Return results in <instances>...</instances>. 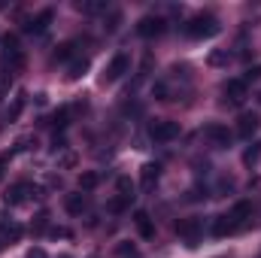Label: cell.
<instances>
[{"mask_svg":"<svg viewBox=\"0 0 261 258\" xmlns=\"http://www.w3.org/2000/svg\"><path fill=\"white\" fill-rule=\"evenodd\" d=\"M164 31H167V21H164L161 15H143V18L137 21V34H140V37H146V40L161 37Z\"/></svg>","mask_w":261,"mask_h":258,"instance_id":"cell-4","label":"cell"},{"mask_svg":"<svg viewBox=\"0 0 261 258\" xmlns=\"http://www.w3.org/2000/svg\"><path fill=\"white\" fill-rule=\"evenodd\" d=\"M158 176H161V167H158L155 161H149V164H143V167H140V186H143L146 192H149V189H155Z\"/></svg>","mask_w":261,"mask_h":258,"instance_id":"cell-10","label":"cell"},{"mask_svg":"<svg viewBox=\"0 0 261 258\" xmlns=\"http://www.w3.org/2000/svg\"><path fill=\"white\" fill-rule=\"evenodd\" d=\"M200 231H203L200 219H182V222H176V234H179V237H186V240H189V246H195L197 240H200Z\"/></svg>","mask_w":261,"mask_h":258,"instance_id":"cell-6","label":"cell"},{"mask_svg":"<svg viewBox=\"0 0 261 258\" xmlns=\"http://www.w3.org/2000/svg\"><path fill=\"white\" fill-rule=\"evenodd\" d=\"M52 18H55V12H52V9H43L40 15H34V18L24 21V31H28V34H43V31L52 24Z\"/></svg>","mask_w":261,"mask_h":258,"instance_id":"cell-8","label":"cell"},{"mask_svg":"<svg viewBox=\"0 0 261 258\" xmlns=\"http://www.w3.org/2000/svg\"><path fill=\"white\" fill-rule=\"evenodd\" d=\"M258 100H261V94H258Z\"/></svg>","mask_w":261,"mask_h":258,"instance_id":"cell-37","label":"cell"},{"mask_svg":"<svg viewBox=\"0 0 261 258\" xmlns=\"http://www.w3.org/2000/svg\"><path fill=\"white\" fill-rule=\"evenodd\" d=\"M128 203H130V197L119 194V197H113V200L107 203V210H110V213H122V210H128Z\"/></svg>","mask_w":261,"mask_h":258,"instance_id":"cell-22","label":"cell"},{"mask_svg":"<svg viewBox=\"0 0 261 258\" xmlns=\"http://www.w3.org/2000/svg\"><path fill=\"white\" fill-rule=\"evenodd\" d=\"M9 85H12V73L0 67V100H3L6 94H9Z\"/></svg>","mask_w":261,"mask_h":258,"instance_id":"cell-23","label":"cell"},{"mask_svg":"<svg viewBox=\"0 0 261 258\" xmlns=\"http://www.w3.org/2000/svg\"><path fill=\"white\" fill-rule=\"evenodd\" d=\"M3 246H6V240H3V237H0V252H3Z\"/></svg>","mask_w":261,"mask_h":258,"instance_id":"cell-35","label":"cell"},{"mask_svg":"<svg viewBox=\"0 0 261 258\" xmlns=\"http://www.w3.org/2000/svg\"><path fill=\"white\" fill-rule=\"evenodd\" d=\"M64 210L70 216H82V210H85V194L82 192H73L64 197Z\"/></svg>","mask_w":261,"mask_h":258,"instance_id":"cell-14","label":"cell"},{"mask_svg":"<svg viewBox=\"0 0 261 258\" xmlns=\"http://www.w3.org/2000/svg\"><path fill=\"white\" fill-rule=\"evenodd\" d=\"M100 186V173H94V170H82L79 173V189L82 192H91V189H97Z\"/></svg>","mask_w":261,"mask_h":258,"instance_id":"cell-16","label":"cell"},{"mask_svg":"<svg viewBox=\"0 0 261 258\" xmlns=\"http://www.w3.org/2000/svg\"><path fill=\"white\" fill-rule=\"evenodd\" d=\"M85 73H88V58H76L73 64L67 67V79H73V82H76V79H82Z\"/></svg>","mask_w":261,"mask_h":258,"instance_id":"cell-17","label":"cell"},{"mask_svg":"<svg viewBox=\"0 0 261 258\" xmlns=\"http://www.w3.org/2000/svg\"><path fill=\"white\" fill-rule=\"evenodd\" d=\"M116 252H119V258H137V246H130V243H119Z\"/></svg>","mask_w":261,"mask_h":258,"instance_id":"cell-27","label":"cell"},{"mask_svg":"<svg viewBox=\"0 0 261 258\" xmlns=\"http://www.w3.org/2000/svg\"><path fill=\"white\" fill-rule=\"evenodd\" d=\"M76 9H79V12L94 15V12H103V9H107V3H103V0H79V3H76Z\"/></svg>","mask_w":261,"mask_h":258,"instance_id":"cell-18","label":"cell"},{"mask_svg":"<svg viewBox=\"0 0 261 258\" xmlns=\"http://www.w3.org/2000/svg\"><path fill=\"white\" fill-rule=\"evenodd\" d=\"M28 258H49V255H46L43 249H31V252H28Z\"/></svg>","mask_w":261,"mask_h":258,"instance_id":"cell-34","label":"cell"},{"mask_svg":"<svg viewBox=\"0 0 261 258\" xmlns=\"http://www.w3.org/2000/svg\"><path fill=\"white\" fill-rule=\"evenodd\" d=\"M46 225H49V213L43 210V213H37V219H34V231L40 234V231H46Z\"/></svg>","mask_w":261,"mask_h":258,"instance_id":"cell-28","label":"cell"},{"mask_svg":"<svg viewBox=\"0 0 261 258\" xmlns=\"http://www.w3.org/2000/svg\"><path fill=\"white\" fill-rule=\"evenodd\" d=\"M186 37L189 40H210V37H216L222 28H219V18L216 15H206V12H200V15H195V18H189L186 21Z\"/></svg>","mask_w":261,"mask_h":258,"instance_id":"cell-1","label":"cell"},{"mask_svg":"<svg viewBox=\"0 0 261 258\" xmlns=\"http://www.w3.org/2000/svg\"><path fill=\"white\" fill-rule=\"evenodd\" d=\"M61 258H70V255H61Z\"/></svg>","mask_w":261,"mask_h":258,"instance_id":"cell-36","label":"cell"},{"mask_svg":"<svg viewBox=\"0 0 261 258\" xmlns=\"http://www.w3.org/2000/svg\"><path fill=\"white\" fill-rule=\"evenodd\" d=\"M261 158V146H252V149H249V152H246V155H243V161H246V164H249V167H252V164H255V161H258Z\"/></svg>","mask_w":261,"mask_h":258,"instance_id":"cell-29","label":"cell"},{"mask_svg":"<svg viewBox=\"0 0 261 258\" xmlns=\"http://www.w3.org/2000/svg\"><path fill=\"white\" fill-rule=\"evenodd\" d=\"M73 52H76V40H67V43H61L58 49H55V61H67V58H73Z\"/></svg>","mask_w":261,"mask_h":258,"instance_id":"cell-19","label":"cell"},{"mask_svg":"<svg viewBox=\"0 0 261 258\" xmlns=\"http://www.w3.org/2000/svg\"><path fill=\"white\" fill-rule=\"evenodd\" d=\"M134 225H137V231H140L143 240H152L155 237V225H152V216L146 210H137L134 213Z\"/></svg>","mask_w":261,"mask_h":258,"instance_id":"cell-9","label":"cell"},{"mask_svg":"<svg viewBox=\"0 0 261 258\" xmlns=\"http://www.w3.org/2000/svg\"><path fill=\"white\" fill-rule=\"evenodd\" d=\"M222 94H225V100H231V104H243V100H246V82H243V79H228V82L222 85Z\"/></svg>","mask_w":261,"mask_h":258,"instance_id":"cell-7","label":"cell"},{"mask_svg":"<svg viewBox=\"0 0 261 258\" xmlns=\"http://www.w3.org/2000/svg\"><path fill=\"white\" fill-rule=\"evenodd\" d=\"M58 164H61V167H73V164H76V155H73V152H64Z\"/></svg>","mask_w":261,"mask_h":258,"instance_id":"cell-32","label":"cell"},{"mask_svg":"<svg viewBox=\"0 0 261 258\" xmlns=\"http://www.w3.org/2000/svg\"><path fill=\"white\" fill-rule=\"evenodd\" d=\"M228 216H231V219H234L237 225H243V222H246V219L252 216V203H249V200H240V203H234V210H231Z\"/></svg>","mask_w":261,"mask_h":258,"instance_id":"cell-15","label":"cell"},{"mask_svg":"<svg viewBox=\"0 0 261 258\" xmlns=\"http://www.w3.org/2000/svg\"><path fill=\"white\" fill-rule=\"evenodd\" d=\"M37 194H40L37 186H31V183H15V186H9V189L3 192V203H6V207H21L24 200L37 197Z\"/></svg>","mask_w":261,"mask_h":258,"instance_id":"cell-2","label":"cell"},{"mask_svg":"<svg viewBox=\"0 0 261 258\" xmlns=\"http://www.w3.org/2000/svg\"><path fill=\"white\" fill-rule=\"evenodd\" d=\"M149 137H152L155 143H170V140L179 137V125L170 122V119H158V122L149 125Z\"/></svg>","mask_w":261,"mask_h":258,"instance_id":"cell-3","label":"cell"},{"mask_svg":"<svg viewBox=\"0 0 261 258\" xmlns=\"http://www.w3.org/2000/svg\"><path fill=\"white\" fill-rule=\"evenodd\" d=\"M249 79H261V64H255V67H249V70H246L243 82H249Z\"/></svg>","mask_w":261,"mask_h":258,"instance_id":"cell-30","label":"cell"},{"mask_svg":"<svg viewBox=\"0 0 261 258\" xmlns=\"http://www.w3.org/2000/svg\"><path fill=\"white\" fill-rule=\"evenodd\" d=\"M21 110H24V94H18V97L12 100V110L6 113V122H15V119L21 116Z\"/></svg>","mask_w":261,"mask_h":258,"instance_id":"cell-21","label":"cell"},{"mask_svg":"<svg viewBox=\"0 0 261 258\" xmlns=\"http://www.w3.org/2000/svg\"><path fill=\"white\" fill-rule=\"evenodd\" d=\"M258 125H261L258 113H243V116H240V125H237V134H240L243 140H249V137L258 131Z\"/></svg>","mask_w":261,"mask_h":258,"instance_id":"cell-12","label":"cell"},{"mask_svg":"<svg viewBox=\"0 0 261 258\" xmlns=\"http://www.w3.org/2000/svg\"><path fill=\"white\" fill-rule=\"evenodd\" d=\"M64 146H67V140L61 137V134H55V137H52V152H61Z\"/></svg>","mask_w":261,"mask_h":258,"instance_id":"cell-31","label":"cell"},{"mask_svg":"<svg viewBox=\"0 0 261 258\" xmlns=\"http://www.w3.org/2000/svg\"><path fill=\"white\" fill-rule=\"evenodd\" d=\"M119 21H122V12H113V15H110V24H107V31H116V28H119Z\"/></svg>","mask_w":261,"mask_h":258,"instance_id":"cell-33","label":"cell"},{"mask_svg":"<svg viewBox=\"0 0 261 258\" xmlns=\"http://www.w3.org/2000/svg\"><path fill=\"white\" fill-rule=\"evenodd\" d=\"M128 70H130V58L125 55V52H119V55L107 64V70H103V82H119Z\"/></svg>","mask_w":261,"mask_h":258,"instance_id":"cell-5","label":"cell"},{"mask_svg":"<svg viewBox=\"0 0 261 258\" xmlns=\"http://www.w3.org/2000/svg\"><path fill=\"white\" fill-rule=\"evenodd\" d=\"M67 122H70V107H61V110H55V116L49 119V125H55V128H64Z\"/></svg>","mask_w":261,"mask_h":258,"instance_id":"cell-20","label":"cell"},{"mask_svg":"<svg viewBox=\"0 0 261 258\" xmlns=\"http://www.w3.org/2000/svg\"><path fill=\"white\" fill-rule=\"evenodd\" d=\"M119 194H125V197H134V183H130L128 176H119Z\"/></svg>","mask_w":261,"mask_h":258,"instance_id":"cell-25","label":"cell"},{"mask_svg":"<svg viewBox=\"0 0 261 258\" xmlns=\"http://www.w3.org/2000/svg\"><path fill=\"white\" fill-rule=\"evenodd\" d=\"M203 134H206L216 146H231V134H228L225 125H219V122H210V125L203 128Z\"/></svg>","mask_w":261,"mask_h":258,"instance_id":"cell-11","label":"cell"},{"mask_svg":"<svg viewBox=\"0 0 261 258\" xmlns=\"http://www.w3.org/2000/svg\"><path fill=\"white\" fill-rule=\"evenodd\" d=\"M206 61H210L213 67H222V64H228V61H231V55H228V52H222V49H216V52H210V58H206Z\"/></svg>","mask_w":261,"mask_h":258,"instance_id":"cell-24","label":"cell"},{"mask_svg":"<svg viewBox=\"0 0 261 258\" xmlns=\"http://www.w3.org/2000/svg\"><path fill=\"white\" fill-rule=\"evenodd\" d=\"M240 225L231 219V216H216V222H213V234L216 237H228V234H234Z\"/></svg>","mask_w":261,"mask_h":258,"instance_id":"cell-13","label":"cell"},{"mask_svg":"<svg viewBox=\"0 0 261 258\" xmlns=\"http://www.w3.org/2000/svg\"><path fill=\"white\" fill-rule=\"evenodd\" d=\"M34 146H37V137H21L12 152H28V149H34Z\"/></svg>","mask_w":261,"mask_h":258,"instance_id":"cell-26","label":"cell"}]
</instances>
